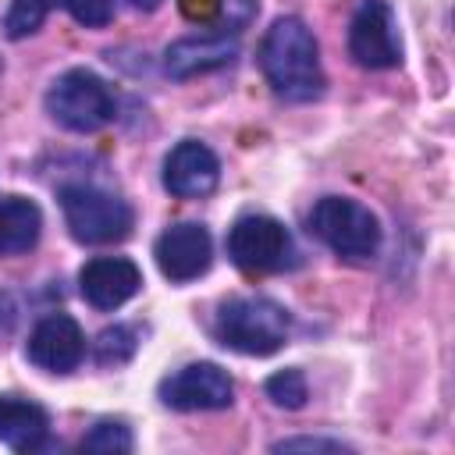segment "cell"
<instances>
[{
  "instance_id": "7402d4cb",
  "label": "cell",
  "mask_w": 455,
  "mask_h": 455,
  "mask_svg": "<svg viewBox=\"0 0 455 455\" xmlns=\"http://www.w3.org/2000/svg\"><path fill=\"white\" fill-rule=\"evenodd\" d=\"M181 4V14L188 18V21H213L217 18V11H220V0H178Z\"/></svg>"
},
{
  "instance_id": "ba28073f",
  "label": "cell",
  "mask_w": 455,
  "mask_h": 455,
  "mask_svg": "<svg viewBox=\"0 0 455 455\" xmlns=\"http://www.w3.org/2000/svg\"><path fill=\"white\" fill-rule=\"evenodd\" d=\"M156 395L174 412H206V409H228L235 398V384L228 370H220L217 363H188L178 373L164 377Z\"/></svg>"
},
{
  "instance_id": "8992f818",
  "label": "cell",
  "mask_w": 455,
  "mask_h": 455,
  "mask_svg": "<svg viewBox=\"0 0 455 455\" xmlns=\"http://www.w3.org/2000/svg\"><path fill=\"white\" fill-rule=\"evenodd\" d=\"M228 256L245 274H270V270L291 267L295 245H291V235L281 220L263 217V213H249V217H238L231 224Z\"/></svg>"
},
{
  "instance_id": "7c38bea8",
  "label": "cell",
  "mask_w": 455,
  "mask_h": 455,
  "mask_svg": "<svg viewBox=\"0 0 455 455\" xmlns=\"http://www.w3.org/2000/svg\"><path fill=\"white\" fill-rule=\"evenodd\" d=\"M142 288V270L128 256H96L78 270V291L92 309H117Z\"/></svg>"
},
{
  "instance_id": "5b68a950",
  "label": "cell",
  "mask_w": 455,
  "mask_h": 455,
  "mask_svg": "<svg viewBox=\"0 0 455 455\" xmlns=\"http://www.w3.org/2000/svg\"><path fill=\"white\" fill-rule=\"evenodd\" d=\"M309 231L348 259H370L380 245V220L348 196H323L309 210Z\"/></svg>"
},
{
  "instance_id": "e0dca14e",
  "label": "cell",
  "mask_w": 455,
  "mask_h": 455,
  "mask_svg": "<svg viewBox=\"0 0 455 455\" xmlns=\"http://www.w3.org/2000/svg\"><path fill=\"white\" fill-rule=\"evenodd\" d=\"M135 348H139V338H135V331L124 327V323L103 327V331L96 334V341H92V355H96L100 366H121V363H128V359L135 355Z\"/></svg>"
},
{
  "instance_id": "d6986e66",
  "label": "cell",
  "mask_w": 455,
  "mask_h": 455,
  "mask_svg": "<svg viewBox=\"0 0 455 455\" xmlns=\"http://www.w3.org/2000/svg\"><path fill=\"white\" fill-rule=\"evenodd\" d=\"M263 391H267V398H270L274 405H281V409H302L306 398H309L306 377H302V370H295V366L270 373L267 384H263Z\"/></svg>"
},
{
  "instance_id": "9c48e42d",
  "label": "cell",
  "mask_w": 455,
  "mask_h": 455,
  "mask_svg": "<svg viewBox=\"0 0 455 455\" xmlns=\"http://www.w3.org/2000/svg\"><path fill=\"white\" fill-rule=\"evenodd\" d=\"M153 256H156V267L167 281L174 284H185V281H196L210 270L213 263V238L203 224L196 220H181V224H171L156 245H153Z\"/></svg>"
},
{
  "instance_id": "603a6c76",
  "label": "cell",
  "mask_w": 455,
  "mask_h": 455,
  "mask_svg": "<svg viewBox=\"0 0 455 455\" xmlns=\"http://www.w3.org/2000/svg\"><path fill=\"white\" fill-rule=\"evenodd\" d=\"M135 11H153V7H160V0H128Z\"/></svg>"
},
{
  "instance_id": "9a60e30c",
  "label": "cell",
  "mask_w": 455,
  "mask_h": 455,
  "mask_svg": "<svg viewBox=\"0 0 455 455\" xmlns=\"http://www.w3.org/2000/svg\"><path fill=\"white\" fill-rule=\"evenodd\" d=\"M238 53V43L228 36H199V39H178L167 46L164 53V71L171 78H188L196 71H210V68H224L231 64Z\"/></svg>"
},
{
  "instance_id": "277c9868",
  "label": "cell",
  "mask_w": 455,
  "mask_h": 455,
  "mask_svg": "<svg viewBox=\"0 0 455 455\" xmlns=\"http://www.w3.org/2000/svg\"><path fill=\"white\" fill-rule=\"evenodd\" d=\"M114 92L107 82L85 68H71L53 78L46 89V114L68 128V132H100L103 124L114 121Z\"/></svg>"
},
{
  "instance_id": "2e32d148",
  "label": "cell",
  "mask_w": 455,
  "mask_h": 455,
  "mask_svg": "<svg viewBox=\"0 0 455 455\" xmlns=\"http://www.w3.org/2000/svg\"><path fill=\"white\" fill-rule=\"evenodd\" d=\"M43 213L25 196H0V256L28 252L39 242Z\"/></svg>"
},
{
  "instance_id": "30bf717a",
  "label": "cell",
  "mask_w": 455,
  "mask_h": 455,
  "mask_svg": "<svg viewBox=\"0 0 455 455\" xmlns=\"http://www.w3.org/2000/svg\"><path fill=\"white\" fill-rule=\"evenodd\" d=\"M25 355L32 366L46 370V373H71L82 355H85V338H82V327L75 323V316L68 313H50L43 316L32 334H28V345H25Z\"/></svg>"
},
{
  "instance_id": "8fae6325",
  "label": "cell",
  "mask_w": 455,
  "mask_h": 455,
  "mask_svg": "<svg viewBox=\"0 0 455 455\" xmlns=\"http://www.w3.org/2000/svg\"><path fill=\"white\" fill-rule=\"evenodd\" d=\"M220 181L217 153L199 139H181L164 156V188L178 199H203Z\"/></svg>"
},
{
  "instance_id": "4fadbf2b",
  "label": "cell",
  "mask_w": 455,
  "mask_h": 455,
  "mask_svg": "<svg viewBox=\"0 0 455 455\" xmlns=\"http://www.w3.org/2000/svg\"><path fill=\"white\" fill-rule=\"evenodd\" d=\"M68 11L78 25L85 28H103L110 18H114V7L110 0H11L7 14H4V32L7 39H25L32 36L50 11Z\"/></svg>"
},
{
  "instance_id": "5bb4252c",
  "label": "cell",
  "mask_w": 455,
  "mask_h": 455,
  "mask_svg": "<svg viewBox=\"0 0 455 455\" xmlns=\"http://www.w3.org/2000/svg\"><path fill=\"white\" fill-rule=\"evenodd\" d=\"M50 437V416L39 402L0 395V444L11 451H39Z\"/></svg>"
},
{
  "instance_id": "ffe728a7",
  "label": "cell",
  "mask_w": 455,
  "mask_h": 455,
  "mask_svg": "<svg viewBox=\"0 0 455 455\" xmlns=\"http://www.w3.org/2000/svg\"><path fill=\"white\" fill-rule=\"evenodd\" d=\"M256 0H220V11H217V18L210 21V25H220L213 36H238L252 18H256Z\"/></svg>"
},
{
  "instance_id": "44dd1931",
  "label": "cell",
  "mask_w": 455,
  "mask_h": 455,
  "mask_svg": "<svg viewBox=\"0 0 455 455\" xmlns=\"http://www.w3.org/2000/svg\"><path fill=\"white\" fill-rule=\"evenodd\" d=\"M274 451H348V444L334 437H284L274 444Z\"/></svg>"
},
{
  "instance_id": "ac0fdd59",
  "label": "cell",
  "mask_w": 455,
  "mask_h": 455,
  "mask_svg": "<svg viewBox=\"0 0 455 455\" xmlns=\"http://www.w3.org/2000/svg\"><path fill=\"white\" fill-rule=\"evenodd\" d=\"M132 430L121 419H100L85 437H82V451L92 455H128L132 451Z\"/></svg>"
},
{
  "instance_id": "7a4b0ae2",
  "label": "cell",
  "mask_w": 455,
  "mask_h": 455,
  "mask_svg": "<svg viewBox=\"0 0 455 455\" xmlns=\"http://www.w3.org/2000/svg\"><path fill=\"white\" fill-rule=\"evenodd\" d=\"M288 309L263 295H238L220 302L213 320L217 341L242 355H274L288 341Z\"/></svg>"
},
{
  "instance_id": "6da1fadb",
  "label": "cell",
  "mask_w": 455,
  "mask_h": 455,
  "mask_svg": "<svg viewBox=\"0 0 455 455\" xmlns=\"http://www.w3.org/2000/svg\"><path fill=\"white\" fill-rule=\"evenodd\" d=\"M259 68L270 82V89L284 100H295V103H306V100H316L323 92V68H320V46H316V36L313 28L288 14V18H277L263 43H259Z\"/></svg>"
},
{
  "instance_id": "52a82bcc",
  "label": "cell",
  "mask_w": 455,
  "mask_h": 455,
  "mask_svg": "<svg viewBox=\"0 0 455 455\" xmlns=\"http://www.w3.org/2000/svg\"><path fill=\"white\" fill-rule=\"evenodd\" d=\"M348 57L370 71L402 64V36L387 0H363L355 7L348 21Z\"/></svg>"
},
{
  "instance_id": "3957f363",
  "label": "cell",
  "mask_w": 455,
  "mask_h": 455,
  "mask_svg": "<svg viewBox=\"0 0 455 455\" xmlns=\"http://www.w3.org/2000/svg\"><path fill=\"white\" fill-rule=\"evenodd\" d=\"M60 210L71 238L82 245H110L132 231V206L96 185H64Z\"/></svg>"
}]
</instances>
